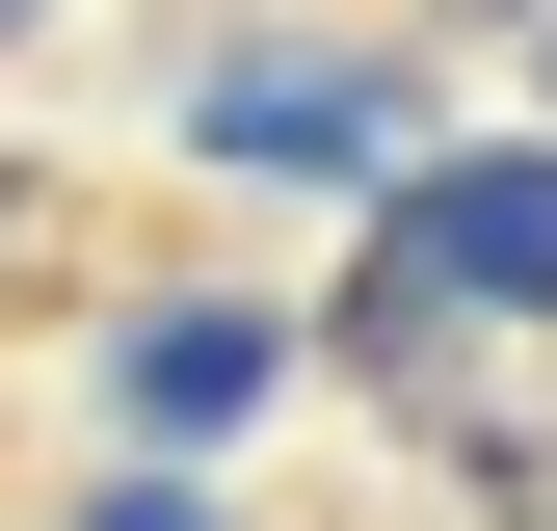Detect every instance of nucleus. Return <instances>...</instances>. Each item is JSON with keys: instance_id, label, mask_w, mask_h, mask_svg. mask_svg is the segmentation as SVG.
Masks as SVG:
<instances>
[{"instance_id": "f257e3e1", "label": "nucleus", "mask_w": 557, "mask_h": 531, "mask_svg": "<svg viewBox=\"0 0 557 531\" xmlns=\"http://www.w3.org/2000/svg\"><path fill=\"white\" fill-rule=\"evenodd\" d=\"M186 160H239V186H398L425 160V81H398V53H213V81H186Z\"/></svg>"}, {"instance_id": "f03ea898", "label": "nucleus", "mask_w": 557, "mask_h": 531, "mask_svg": "<svg viewBox=\"0 0 557 531\" xmlns=\"http://www.w3.org/2000/svg\"><path fill=\"white\" fill-rule=\"evenodd\" d=\"M398 266H425L451 319H557V133H505V160H398Z\"/></svg>"}, {"instance_id": "7ed1b4c3", "label": "nucleus", "mask_w": 557, "mask_h": 531, "mask_svg": "<svg viewBox=\"0 0 557 531\" xmlns=\"http://www.w3.org/2000/svg\"><path fill=\"white\" fill-rule=\"evenodd\" d=\"M107 398H133V452H213V425H265L293 398V319H239V293H160L107 346Z\"/></svg>"}, {"instance_id": "20e7f679", "label": "nucleus", "mask_w": 557, "mask_h": 531, "mask_svg": "<svg viewBox=\"0 0 557 531\" xmlns=\"http://www.w3.org/2000/svg\"><path fill=\"white\" fill-rule=\"evenodd\" d=\"M81 531H239V505H213V479H107Z\"/></svg>"}, {"instance_id": "39448f33", "label": "nucleus", "mask_w": 557, "mask_h": 531, "mask_svg": "<svg viewBox=\"0 0 557 531\" xmlns=\"http://www.w3.org/2000/svg\"><path fill=\"white\" fill-rule=\"evenodd\" d=\"M0 266H27V186H0Z\"/></svg>"}, {"instance_id": "423d86ee", "label": "nucleus", "mask_w": 557, "mask_h": 531, "mask_svg": "<svg viewBox=\"0 0 557 531\" xmlns=\"http://www.w3.org/2000/svg\"><path fill=\"white\" fill-rule=\"evenodd\" d=\"M0 27H53V0H0Z\"/></svg>"}]
</instances>
